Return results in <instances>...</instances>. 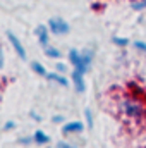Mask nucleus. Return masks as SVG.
Wrapping results in <instances>:
<instances>
[{"instance_id": "1", "label": "nucleus", "mask_w": 146, "mask_h": 148, "mask_svg": "<svg viewBox=\"0 0 146 148\" xmlns=\"http://www.w3.org/2000/svg\"><path fill=\"white\" fill-rule=\"evenodd\" d=\"M119 110L124 117H127L129 121H143L146 117V105L143 98L131 95V97H124L119 102Z\"/></svg>"}, {"instance_id": "2", "label": "nucleus", "mask_w": 146, "mask_h": 148, "mask_svg": "<svg viewBox=\"0 0 146 148\" xmlns=\"http://www.w3.org/2000/svg\"><path fill=\"white\" fill-rule=\"evenodd\" d=\"M69 62L72 64V67L83 71V73H88V69L93 62V50H89V48H86V50L71 48L69 50Z\"/></svg>"}, {"instance_id": "3", "label": "nucleus", "mask_w": 146, "mask_h": 148, "mask_svg": "<svg viewBox=\"0 0 146 148\" xmlns=\"http://www.w3.org/2000/svg\"><path fill=\"white\" fill-rule=\"evenodd\" d=\"M46 26H48V29H50L52 35H65L71 29L69 23L65 19H62V17H50Z\"/></svg>"}, {"instance_id": "4", "label": "nucleus", "mask_w": 146, "mask_h": 148, "mask_svg": "<svg viewBox=\"0 0 146 148\" xmlns=\"http://www.w3.org/2000/svg\"><path fill=\"white\" fill-rule=\"evenodd\" d=\"M7 40H9V43L12 45V48H14V52L17 53V57H19L21 60H26V59H28V53H26V48H24V45L21 43V40L16 36L12 31H7Z\"/></svg>"}, {"instance_id": "5", "label": "nucleus", "mask_w": 146, "mask_h": 148, "mask_svg": "<svg viewBox=\"0 0 146 148\" xmlns=\"http://www.w3.org/2000/svg\"><path fill=\"white\" fill-rule=\"evenodd\" d=\"M84 74H86V73H83V71H79V69H76V67H74L72 73H71V77H72V83H74V88H76V91H77V93H84V90H86Z\"/></svg>"}, {"instance_id": "6", "label": "nucleus", "mask_w": 146, "mask_h": 148, "mask_svg": "<svg viewBox=\"0 0 146 148\" xmlns=\"http://www.w3.org/2000/svg\"><path fill=\"white\" fill-rule=\"evenodd\" d=\"M35 35H36L38 41H40V45H41L43 48H45L46 45H50V29H48L46 24H40V26H36Z\"/></svg>"}, {"instance_id": "7", "label": "nucleus", "mask_w": 146, "mask_h": 148, "mask_svg": "<svg viewBox=\"0 0 146 148\" xmlns=\"http://www.w3.org/2000/svg\"><path fill=\"white\" fill-rule=\"evenodd\" d=\"M84 129V124L81 121H71V122H65L62 126V133L64 134H74V133H81Z\"/></svg>"}, {"instance_id": "8", "label": "nucleus", "mask_w": 146, "mask_h": 148, "mask_svg": "<svg viewBox=\"0 0 146 148\" xmlns=\"http://www.w3.org/2000/svg\"><path fill=\"white\" fill-rule=\"evenodd\" d=\"M48 81H53V83H57V84H60V86H69V79L67 77H64L60 73H50L45 76Z\"/></svg>"}, {"instance_id": "9", "label": "nucleus", "mask_w": 146, "mask_h": 148, "mask_svg": "<svg viewBox=\"0 0 146 148\" xmlns=\"http://www.w3.org/2000/svg\"><path fill=\"white\" fill-rule=\"evenodd\" d=\"M33 140H35L36 145H46V143L50 141V136H48L46 133H43L41 129H36L35 134H33Z\"/></svg>"}, {"instance_id": "10", "label": "nucleus", "mask_w": 146, "mask_h": 148, "mask_svg": "<svg viewBox=\"0 0 146 148\" xmlns=\"http://www.w3.org/2000/svg\"><path fill=\"white\" fill-rule=\"evenodd\" d=\"M43 50H45V55H46L48 59H59V57L62 55V53H60V50H59V48H55V47H52V45H46Z\"/></svg>"}, {"instance_id": "11", "label": "nucleus", "mask_w": 146, "mask_h": 148, "mask_svg": "<svg viewBox=\"0 0 146 148\" xmlns=\"http://www.w3.org/2000/svg\"><path fill=\"white\" fill-rule=\"evenodd\" d=\"M131 9H132V10H138V12L145 10L146 9V0H131Z\"/></svg>"}, {"instance_id": "12", "label": "nucleus", "mask_w": 146, "mask_h": 148, "mask_svg": "<svg viewBox=\"0 0 146 148\" xmlns=\"http://www.w3.org/2000/svg\"><path fill=\"white\" fill-rule=\"evenodd\" d=\"M31 69H33L38 76H46V74H48L46 73V69H45V66L40 64V62H33V64H31Z\"/></svg>"}, {"instance_id": "13", "label": "nucleus", "mask_w": 146, "mask_h": 148, "mask_svg": "<svg viewBox=\"0 0 146 148\" xmlns=\"http://www.w3.org/2000/svg\"><path fill=\"white\" fill-rule=\"evenodd\" d=\"M112 43H115L117 47H127L129 45V40L122 36H112Z\"/></svg>"}, {"instance_id": "14", "label": "nucleus", "mask_w": 146, "mask_h": 148, "mask_svg": "<svg viewBox=\"0 0 146 148\" xmlns=\"http://www.w3.org/2000/svg\"><path fill=\"white\" fill-rule=\"evenodd\" d=\"M84 117H86V126L91 129L93 127V112L89 110V109H86L84 110Z\"/></svg>"}, {"instance_id": "15", "label": "nucleus", "mask_w": 146, "mask_h": 148, "mask_svg": "<svg viewBox=\"0 0 146 148\" xmlns=\"http://www.w3.org/2000/svg\"><path fill=\"white\" fill-rule=\"evenodd\" d=\"M132 45H134V48H138L139 52H143V53L146 55V43L145 41H134Z\"/></svg>"}, {"instance_id": "16", "label": "nucleus", "mask_w": 146, "mask_h": 148, "mask_svg": "<svg viewBox=\"0 0 146 148\" xmlns=\"http://www.w3.org/2000/svg\"><path fill=\"white\" fill-rule=\"evenodd\" d=\"M55 69H57V71H59V73H67V66H65V64H64V62H57V64H55Z\"/></svg>"}, {"instance_id": "17", "label": "nucleus", "mask_w": 146, "mask_h": 148, "mask_svg": "<svg viewBox=\"0 0 146 148\" xmlns=\"http://www.w3.org/2000/svg\"><path fill=\"white\" fill-rule=\"evenodd\" d=\"M3 66H5V53H3V48H2V45H0V73H2Z\"/></svg>"}, {"instance_id": "18", "label": "nucleus", "mask_w": 146, "mask_h": 148, "mask_svg": "<svg viewBox=\"0 0 146 148\" xmlns=\"http://www.w3.org/2000/svg\"><path fill=\"white\" fill-rule=\"evenodd\" d=\"M14 127H16V122H14V121H9V122L3 124V129H5V131H7V129H14Z\"/></svg>"}, {"instance_id": "19", "label": "nucleus", "mask_w": 146, "mask_h": 148, "mask_svg": "<svg viewBox=\"0 0 146 148\" xmlns=\"http://www.w3.org/2000/svg\"><path fill=\"white\" fill-rule=\"evenodd\" d=\"M33 141H35L33 138H21V140H19V143H21V145H31Z\"/></svg>"}, {"instance_id": "20", "label": "nucleus", "mask_w": 146, "mask_h": 148, "mask_svg": "<svg viewBox=\"0 0 146 148\" xmlns=\"http://www.w3.org/2000/svg\"><path fill=\"white\" fill-rule=\"evenodd\" d=\"M52 121H53L55 124H59V122H64V115H53V117H52Z\"/></svg>"}, {"instance_id": "21", "label": "nucleus", "mask_w": 146, "mask_h": 148, "mask_svg": "<svg viewBox=\"0 0 146 148\" xmlns=\"http://www.w3.org/2000/svg\"><path fill=\"white\" fill-rule=\"evenodd\" d=\"M57 147H59V148H62V147H64V148H69L71 145H69V143H64V141H60V143H57Z\"/></svg>"}, {"instance_id": "22", "label": "nucleus", "mask_w": 146, "mask_h": 148, "mask_svg": "<svg viewBox=\"0 0 146 148\" xmlns=\"http://www.w3.org/2000/svg\"><path fill=\"white\" fill-rule=\"evenodd\" d=\"M31 119H35V121H41V117H40V115H36L35 112H31Z\"/></svg>"}, {"instance_id": "23", "label": "nucleus", "mask_w": 146, "mask_h": 148, "mask_svg": "<svg viewBox=\"0 0 146 148\" xmlns=\"http://www.w3.org/2000/svg\"><path fill=\"white\" fill-rule=\"evenodd\" d=\"M0 97H2V93H0Z\"/></svg>"}]
</instances>
